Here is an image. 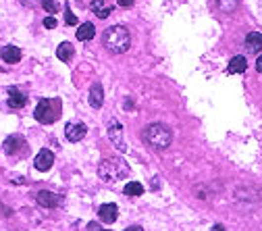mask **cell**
Masks as SVG:
<instances>
[{"label":"cell","instance_id":"52a82bcc","mask_svg":"<svg viewBox=\"0 0 262 231\" xmlns=\"http://www.w3.org/2000/svg\"><path fill=\"white\" fill-rule=\"evenodd\" d=\"M36 200H38V204L40 206H46V208H56L60 202H63V196H58V194H54V192H46V189H42L38 196H36Z\"/></svg>","mask_w":262,"mask_h":231},{"label":"cell","instance_id":"ffe728a7","mask_svg":"<svg viewBox=\"0 0 262 231\" xmlns=\"http://www.w3.org/2000/svg\"><path fill=\"white\" fill-rule=\"evenodd\" d=\"M123 192H125L127 196H142V194H144V185L137 184V182H131V184L125 185Z\"/></svg>","mask_w":262,"mask_h":231},{"label":"cell","instance_id":"2e32d148","mask_svg":"<svg viewBox=\"0 0 262 231\" xmlns=\"http://www.w3.org/2000/svg\"><path fill=\"white\" fill-rule=\"evenodd\" d=\"M94 34H96V27H94V23H82L77 27V40H82V42H87V40H92L94 38Z\"/></svg>","mask_w":262,"mask_h":231},{"label":"cell","instance_id":"e0dca14e","mask_svg":"<svg viewBox=\"0 0 262 231\" xmlns=\"http://www.w3.org/2000/svg\"><path fill=\"white\" fill-rule=\"evenodd\" d=\"M92 11L96 13V17L100 19H106L110 13H113V6L106 4L104 0H92Z\"/></svg>","mask_w":262,"mask_h":231},{"label":"cell","instance_id":"4fadbf2b","mask_svg":"<svg viewBox=\"0 0 262 231\" xmlns=\"http://www.w3.org/2000/svg\"><path fill=\"white\" fill-rule=\"evenodd\" d=\"M246 50L250 54H256L258 50H262V34L252 32L246 36Z\"/></svg>","mask_w":262,"mask_h":231},{"label":"cell","instance_id":"ba28073f","mask_svg":"<svg viewBox=\"0 0 262 231\" xmlns=\"http://www.w3.org/2000/svg\"><path fill=\"white\" fill-rule=\"evenodd\" d=\"M98 217H100V221H102V223H115L117 217H119L117 204H113V202L102 204V206L98 208Z\"/></svg>","mask_w":262,"mask_h":231},{"label":"cell","instance_id":"7402d4cb","mask_svg":"<svg viewBox=\"0 0 262 231\" xmlns=\"http://www.w3.org/2000/svg\"><path fill=\"white\" fill-rule=\"evenodd\" d=\"M65 21H67V25H77V17L71 13L69 4H65Z\"/></svg>","mask_w":262,"mask_h":231},{"label":"cell","instance_id":"d4e9b609","mask_svg":"<svg viewBox=\"0 0 262 231\" xmlns=\"http://www.w3.org/2000/svg\"><path fill=\"white\" fill-rule=\"evenodd\" d=\"M117 2H119L121 6H131V4H133V0H117Z\"/></svg>","mask_w":262,"mask_h":231},{"label":"cell","instance_id":"603a6c76","mask_svg":"<svg viewBox=\"0 0 262 231\" xmlns=\"http://www.w3.org/2000/svg\"><path fill=\"white\" fill-rule=\"evenodd\" d=\"M44 27L54 29V27H56V19H54V17H46V19H44Z\"/></svg>","mask_w":262,"mask_h":231},{"label":"cell","instance_id":"6da1fadb","mask_svg":"<svg viewBox=\"0 0 262 231\" xmlns=\"http://www.w3.org/2000/svg\"><path fill=\"white\" fill-rule=\"evenodd\" d=\"M102 44H104V48L108 50V52L123 54L131 46V36L123 25H113L102 34Z\"/></svg>","mask_w":262,"mask_h":231},{"label":"cell","instance_id":"83f0119b","mask_svg":"<svg viewBox=\"0 0 262 231\" xmlns=\"http://www.w3.org/2000/svg\"><path fill=\"white\" fill-rule=\"evenodd\" d=\"M213 231H227V229H225L223 225H220V223H218V225H213Z\"/></svg>","mask_w":262,"mask_h":231},{"label":"cell","instance_id":"44dd1931","mask_svg":"<svg viewBox=\"0 0 262 231\" xmlns=\"http://www.w3.org/2000/svg\"><path fill=\"white\" fill-rule=\"evenodd\" d=\"M42 8L46 13H50V15H54V13H58V4L54 2V0H42Z\"/></svg>","mask_w":262,"mask_h":231},{"label":"cell","instance_id":"8992f818","mask_svg":"<svg viewBox=\"0 0 262 231\" xmlns=\"http://www.w3.org/2000/svg\"><path fill=\"white\" fill-rule=\"evenodd\" d=\"M87 134V127L84 123H79V121H71V123H67L65 127V138L69 139V142H82V139L86 138Z\"/></svg>","mask_w":262,"mask_h":231},{"label":"cell","instance_id":"f1b7e54d","mask_svg":"<svg viewBox=\"0 0 262 231\" xmlns=\"http://www.w3.org/2000/svg\"><path fill=\"white\" fill-rule=\"evenodd\" d=\"M152 189H158V177L152 179Z\"/></svg>","mask_w":262,"mask_h":231},{"label":"cell","instance_id":"9c48e42d","mask_svg":"<svg viewBox=\"0 0 262 231\" xmlns=\"http://www.w3.org/2000/svg\"><path fill=\"white\" fill-rule=\"evenodd\" d=\"M34 165H36L38 171H48L50 167L54 165V154L50 152V150H42V152H38Z\"/></svg>","mask_w":262,"mask_h":231},{"label":"cell","instance_id":"4316f807","mask_svg":"<svg viewBox=\"0 0 262 231\" xmlns=\"http://www.w3.org/2000/svg\"><path fill=\"white\" fill-rule=\"evenodd\" d=\"M256 69H258V71L262 73V54L258 56V61H256Z\"/></svg>","mask_w":262,"mask_h":231},{"label":"cell","instance_id":"7a4b0ae2","mask_svg":"<svg viewBox=\"0 0 262 231\" xmlns=\"http://www.w3.org/2000/svg\"><path fill=\"white\" fill-rule=\"evenodd\" d=\"M98 175L104 182H121L129 175V165L125 163L121 156H113V158H104L102 163L98 165Z\"/></svg>","mask_w":262,"mask_h":231},{"label":"cell","instance_id":"3957f363","mask_svg":"<svg viewBox=\"0 0 262 231\" xmlns=\"http://www.w3.org/2000/svg\"><path fill=\"white\" fill-rule=\"evenodd\" d=\"M144 139L150 148L165 150V148H169L171 142H173V132L163 123H152L144 129Z\"/></svg>","mask_w":262,"mask_h":231},{"label":"cell","instance_id":"5b68a950","mask_svg":"<svg viewBox=\"0 0 262 231\" xmlns=\"http://www.w3.org/2000/svg\"><path fill=\"white\" fill-rule=\"evenodd\" d=\"M108 138L121 152H127V142H125V134H123V127L117 119H110L108 121Z\"/></svg>","mask_w":262,"mask_h":231},{"label":"cell","instance_id":"8fae6325","mask_svg":"<svg viewBox=\"0 0 262 231\" xmlns=\"http://www.w3.org/2000/svg\"><path fill=\"white\" fill-rule=\"evenodd\" d=\"M0 58H2L4 63H8V65L19 63V61H21V50H19L17 46H4L2 50H0Z\"/></svg>","mask_w":262,"mask_h":231},{"label":"cell","instance_id":"ac0fdd59","mask_svg":"<svg viewBox=\"0 0 262 231\" xmlns=\"http://www.w3.org/2000/svg\"><path fill=\"white\" fill-rule=\"evenodd\" d=\"M56 56L60 58L63 63H69L73 58V44H69V42H63L58 48H56Z\"/></svg>","mask_w":262,"mask_h":231},{"label":"cell","instance_id":"cb8c5ba5","mask_svg":"<svg viewBox=\"0 0 262 231\" xmlns=\"http://www.w3.org/2000/svg\"><path fill=\"white\" fill-rule=\"evenodd\" d=\"M87 231H104V229L100 227V223H96V221H92V223L87 225Z\"/></svg>","mask_w":262,"mask_h":231},{"label":"cell","instance_id":"d6986e66","mask_svg":"<svg viewBox=\"0 0 262 231\" xmlns=\"http://www.w3.org/2000/svg\"><path fill=\"white\" fill-rule=\"evenodd\" d=\"M215 4L220 13H233L239 6V0H215Z\"/></svg>","mask_w":262,"mask_h":231},{"label":"cell","instance_id":"7c38bea8","mask_svg":"<svg viewBox=\"0 0 262 231\" xmlns=\"http://www.w3.org/2000/svg\"><path fill=\"white\" fill-rule=\"evenodd\" d=\"M104 102V90L100 84H94L92 88H89V106L92 108H100Z\"/></svg>","mask_w":262,"mask_h":231},{"label":"cell","instance_id":"277c9868","mask_svg":"<svg viewBox=\"0 0 262 231\" xmlns=\"http://www.w3.org/2000/svg\"><path fill=\"white\" fill-rule=\"evenodd\" d=\"M60 115V100L58 98H44L34 110V117L40 123H54Z\"/></svg>","mask_w":262,"mask_h":231},{"label":"cell","instance_id":"484cf974","mask_svg":"<svg viewBox=\"0 0 262 231\" xmlns=\"http://www.w3.org/2000/svg\"><path fill=\"white\" fill-rule=\"evenodd\" d=\"M123 231H144L139 225H131V227H127V229H123Z\"/></svg>","mask_w":262,"mask_h":231},{"label":"cell","instance_id":"30bf717a","mask_svg":"<svg viewBox=\"0 0 262 231\" xmlns=\"http://www.w3.org/2000/svg\"><path fill=\"white\" fill-rule=\"evenodd\" d=\"M2 150L6 154H15L17 150H25V139L21 136H11V138H6V142L2 146Z\"/></svg>","mask_w":262,"mask_h":231},{"label":"cell","instance_id":"9a60e30c","mask_svg":"<svg viewBox=\"0 0 262 231\" xmlns=\"http://www.w3.org/2000/svg\"><path fill=\"white\" fill-rule=\"evenodd\" d=\"M248 69V61L246 56H233L229 61V67H227V73H246Z\"/></svg>","mask_w":262,"mask_h":231},{"label":"cell","instance_id":"5bb4252c","mask_svg":"<svg viewBox=\"0 0 262 231\" xmlns=\"http://www.w3.org/2000/svg\"><path fill=\"white\" fill-rule=\"evenodd\" d=\"M27 104V96L23 92H19L17 88H11L8 90V106L13 108H23Z\"/></svg>","mask_w":262,"mask_h":231}]
</instances>
